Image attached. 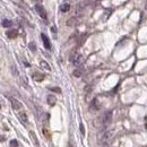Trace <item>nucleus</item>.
Instances as JSON below:
<instances>
[{
	"label": "nucleus",
	"mask_w": 147,
	"mask_h": 147,
	"mask_svg": "<svg viewBox=\"0 0 147 147\" xmlns=\"http://www.w3.org/2000/svg\"><path fill=\"white\" fill-rule=\"evenodd\" d=\"M18 142L16 140V139H13V140H10V143H9V146L10 147H18Z\"/></svg>",
	"instance_id": "nucleus-16"
},
{
	"label": "nucleus",
	"mask_w": 147,
	"mask_h": 147,
	"mask_svg": "<svg viewBox=\"0 0 147 147\" xmlns=\"http://www.w3.org/2000/svg\"><path fill=\"white\" fill-rule=\"evenodd\" d=\"M30 137H31V139H32L33 144H34V145H35L36 147H40V144H38V139H37L36 135H35V132H34V131H30Z\"/></svg>",
	"instance_id": "nucleus-8"
},
{
	"label": "nucleus",
	"mask_w": 147,
	"mask_h": 147,
	"mask_svg": "<svg viewBox=\"0 0 147 147\" xmlns=\"http://www.w3.org/2000/svg\"><path fill=\"white\" fill-rule=\"evenodd\" d=\"M10 102H11V107H13V109L14 110H20L22 109V103L17 101L16 98H10Z\"/></svg>",
	"instance_id": "nucleus-6"
},
{
	"label": "nucleus",
	"mask_w": 147,
	"mask_h": 147,
	"mask_svg": "<svg viewBox=\"0 0 147 147\" xmlns=\"http://www.w3.org/2000/svg\"><path fill=\"white\" fill-rule=\"evenodd\" d=\"M43 135H44L48 139H50V134H49V131H48L47 129H43Z\"/></svg>",
	"instance_id": "nucleus-21"
},
{
	"label": "nucleus",
	"mask_w": 147,
	"mask_h": 147,
	"mask_svg": "<svg viewBox=\"0 0 147 147\" xmlns=\"http://www.w3.org/2000/svg\"><path fill=\"white\" fill-rule=\"evenodd\" d=\"M6 35L9 37V38H16L17 35H18V31L17 30H9V31H7V33H6Z\"/></svg>",
	"instance_id": "nucleus-7"
},
{
	"label": "nucleus",
	"mask_w": 147,
	"mask_h": 147,
	"mask_svg": "<svg viewBox=\"0 0 147 147\" xmlns=\"http://www.w3.org/2000/svg\"><path fill=\"white\" fill-rule=\"evenodd\" d=\"M35 9H36V11L38 13V15H40L42 18L47 19V11L44 10V8H43V6H42V5H40V3L35 5Z\"/></svg>",
	"instance_id": "nucleus-3"
},
{
	"label": "nucleus",
	"mask_w": 147,
	"mask_h": 147,
	"mask_svg": "<svg viewBox=\"0 0 147 147\" xmlns=\"http://www.w3.org/2000/svg\"><path fill=\"white\" fill-rule=\"evenodd\" d=\"M75 20H76L75 18H70L68 22H67V25H68V26H73V25H75Z\"/></svg>",
	"instance_id": "nucleus-19"
},
{
	"label": "nucleus",
	"mask_w": 147,
	"mask_h": 147,
	"mask_svg": "<svg viewBox=\"0 0 147 147\" xmlns=\"http://www.w3.org/2000/svg\"><path fill=\"white\" fill-rule=\"evenodd\" d=\"M41 38H42V41H43V45H44V48L47 49V50H50L51 49V43H50V40H49V37L47 36L45 34H41Z\"/></svg>",
	"instance_id": "nucleus-4"
},
{
	"label": "nucleus",
	"mask_w": 147,
	"mask_h": 147,
	"mask_svg": "<svg viewBox=\"0 0 147 147\" xmlns=\"http://www.w3.org/2000/svg\"><path fill=\"white\" fill-rule=\"evenodd\" d=\"M69 9H70V5L69 3H63V5L60 6L61 13H67V11H69Z\"/></svg>",
	"instance_id": "nucleus-13"
},
{
	"label": "nucleus",
	"mask_w": 147,
	"mask_h": 147,
	"mask_svg": "<svg viewBox=\"0 0 147 147\" xmlns=\"http://www.w3.org/2000/svg\"><path fill=\"white\" fill-rule=\"evenodd\" d=\"M47 102H48L49 105L53 107L55 103H57V98H55V95H48V97H47Z\"/></svg>",
	"instance_id": "nucleus-10"
},
{
	"label": "nucleus",
	"mask_w": 147,
	"mask_h": 147,
	"mask_svg": "<svg viewBox=\"0 0 147 147\" xmlns=\"http://www.w3.org/2000/svg\"><path fill=\"white\" fill-rule=\"evenodd\" d=\"M51 31H52L53 33H57V28H55V26H52V27H51Z\"/></svg>",
	"instance_id": "nucleus-23"
},
{
	"label": "nucleus",
	"mask_w": 147,
	"mask_h": 147,
	"mask_svg": "<svg viewBox=\"0 0 147 147\" xmlns=\"http://www.w3.org/2000/svg\"><path fill=\"white\" fill-rule=\"evenodd\" d=\"M113 135H114V132H113L112 130L104 131V132L101 135V137H100V142H101V143H107V142H109L111 138L113 137Z\"/></svg>",
	"instance_id": "nucleus-1"
},
{
	"label": "nucleus",
	"mask_w": 147,
	"mask_h": 147,
	"mask_svg": "<svg viewBox=\"0 0 147 147\" xmlns=\"http://www.w3.org/2000/svg\"><path fill=\"white\" fill-rule=\"evenodd\" d=\"M33 79L36 80V82H42V80L44 79V75H43V74L34 73L33 74Z\"/></svg>",
	"instance_id": "nucleus-11"
},
{
	"label": "nucleus",
	"mask_w": 147,
	"mask_h": 147,
	"mask_svg": "<svg viewBox=\"0 0 147 147\" xmlns=\"http://www.w3.org/2000/svg\"><path fill=\"white\" fill-rule=\"evenodd\" d=\"M28 48H30V50H31L32 52H35V51H36V47H35V43H34V42H31V43L28 44Z\"/></svg>",
	"instance_id": "nucleus-15"
},
{
	"label": "nucleus",
	"mask_w": 147,
	"mask_h": 147,
	"mask_svg": "<svg viewBox=\"0 0 147 147\" xmlns=\"http://www.w3.org/2000/svg\"><path fill=\"white\" fill-rule=\"evenodd\" d=\"M40 66H41L43 69L48 70V71H50V70H51V67H50V65H49L47 61H44V60H41V61H40Z\"/></svg>",
	"instance_id": "nucleus-12"
},
{
	"label": "nucleus",
	"mask_w": 147,
	"mask_h": 147,
	"mask_svg": "<svg viewBox=\"0 0 147 147\" xmlns=\"http://www.w3.org/2000/svg\"><path fill=\"white\" fill-rule=\"evenodd\" d=\"M111 118H112V113L111 112H107L103 117H102V125H109L111 121Z\"/></svg>",
	"instance_id": "nucleus-5"
},
{
	"label": "nucleus",
	"mask_w": 147,
	"mask_h": 147,
	"mask_svg": "<svg viewBox=\"0 0 147 147\" xmlns=\"http://www.w3.org/2000/svg\"><path fill=\"white\" fill-rule=\"evenodd\" d=\"M74 76H75V77H80V76H82V71H80L79 69H76V70L74 71Z\"/></svg>",
	"instance_id": "nucleus-18"
},
{
	"label": "nucleus",
	"mask_w": 147,
	"mask_h": 147,
	"mask_svg": "<svg viewBox=\"0 0 147 147\" xmlns=\"http://www.w3.org/2000/svg\"><path fill=\"white\" fill-rule=\"evenodd\" d=\"M50 91L55 92V93H61V90H60L59 87H50Z\"/></svg>",
	"instance_id": "nucleus-20"
},
{
	"label": "nucleus",
	"mask_w": 147,
	"mask_h": 147,
	"mask_svg": "<svg viewBox=\"0 0 147 147\" xmlns=\"http://www.w3.org/2000/svg\"><path fill=\"white\" fill-rule=\"evenodd\" d=\"M68 147H71V144H70V143H69V145H68Z\"/></svg>",
	"instance_id": "nucleus-24"
},
{
	"label": "nucleus",
	"mask_w": 147,
	"mask_h": 147,
	"mask_svg": "<svg viewBox=\"0 0 147 147\" xmlns=\"http://www.w3.org/2000/svg\"><path fill=\"white\" fill-rule=\"evenodd\" d=\"M79 130H80V132H82V135L84 136V135H85V128H84V125H83L82 122L79 123Z\"/></svg>",
	"instance_id": "nucleus-17"
},
{
	"label": "nucleus",
	"mask_w": 147,
	"mask_h": 147,
	"mask_svg": "<svg viewBox=\"0 0 147 147\" xmlns=\"http://www.w3.org/2000/svg\"><path fill=\"white\" fill-rule=\"evenodd\" d=\"M1 25H2L3 27H10V26L13 25V22L9 20V19H3L2 23H1Z\"/></svg>",
	"instance_id": "nucleus-14"
},
{
	"label": "nucleus",
	"mask_w": 147,
	"mask_h": 147,
	"mask_svg": "<svg viewBox=\"0 0 147 147\" xmlns=\"http://www.w3.org/2000/svg\"><path fill=\"white\" fill-rule=\"evenodd\" d=\"M18 118H19V120L26 126L27 125V122H28V120H27V115H26V113L25 112H19L18 113Z\"/></svg>",
	"instance_id": "nucleus-9"
},
{
	"label": "nucleus",
	"mask_w": 147,
	"mask_h": 147,
	"mask_svg": "<svg viewBox=\"0 0 147 147\" xmlns=\"http://www.w3.org/2000/svg\"><path fill=\"white\" fill-rule=\"evenodd\" d=\"M70 60H71V62H73L75 66H80L83 62H84V58H83V55H78V53H76V55H74L71 58H70Z\"/></svg>",
	"instance_id": "nucleus-2"
},
{
	"label": "nucleus",
	"mask_w": 147,
	"mask_h": 147,
	"mask_svg": "<svg viewBox=\"0 0 147 147\" xmlns=\"http://www.w3.org/2000/svg\"><path fill=\"white\" fill-rule=\"evenodd\" d=\"M5 140H6V137L2 136V135H0V143H2V142H5Z\"/></svg>",
	"instance_id": "nucleus-22"
}]
</instances>
